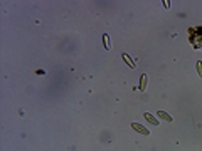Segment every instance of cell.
<instances>
[{"instance_id":"obj_6","label":"cell","mask_w":202,"mask_h":151,"mask_svg":"<svg viewBox=\"0 0 202 151\" xmlns=\"http://www.w3.org/2000/svg\"><path fill=\"white\" fill-rule=\"evenodd\" d=\"M110 37H108V34H104L103 35V44H104V49H110V47H111V44H110Z\"/></svg>"},{"instance_id":"obj_1","label":"cell","mask_w":202,"mask_h":151,"mask_svg":"<svg viewBox=\"0 0 202 151\" xmlns=\"http://www.w3.org/2000/svg\"><path fill=\"white\" fill-rule=\"evenodd\" d=\"M131 128H133L137 133H140V134H145V136H148L150 134V131L146 129L145 126H142V124H138V123H131Z\"/></svg>"},{"instance_id":"obj_5","label":"cell","mask_w":202,"mask_h":151,"mask_svg":"<svg viewBox=\"0 0 202 151\" xmlns=\"http://www.w3.org/2000/svg\"><path fill=\"white\" fill-rule=\"evenodd\" d=\"M143 117H145V119H146L148 123H150V124H153V126H158V121H157V119H155V117L152 116L150 113H145V114H143Z\"/></svg>"},{"instance_id":"obj_7","label":"cell","mask_w":202,"mask_h":151,"mask_svg":"<svg viewBox=\"0 0 202 151\" xmlns=\"http://www.w3.org/2000/svg\"><path fill=\"white\" fill-rule=\"evenodd\" d=\"M197 74L202 77V62H200V61L197 62Z\"/></svg>"},{"instance_id":"obj_3","label":"cell","mask_w":202,"mask_h":151,"mask_svg":"<svg viewBox=\"0 0 202 151\" xmlns=\"http://www.w3.org/2000/svg\"><path fill=\"white\" fill-rule=\"evenodd\" d=\"M146 82H148V76L143 74L142 77H140V91H142V92L146 89Z\"/></svg>"},{"instance_id":"obj_4","label":"cell","mask_w":202,"mask_h":151,"mask_svg":"<svg viewBox=\"0 0 202 151\" xmlns=\"http://www.w3.org/2000/svg\"><path fill=\"white\" fill-rule=\"evenodd\" d=\"M121 57H123V61H125V62L128 64L130 67H131V69H135V66H137V64H135L133 61H131V57H130L128 54H125V52H123V54H121Z\"/></svg>"},{"instance_id":"obj_2","label":"cell","mask_w":202,"mask_h":151,"mask_svg":"<svg viewBox=\"0 0 202 151\" xmlns=\"http://www.w3.org/2000/svg\"><path fill=\"white\" fill-rule=\"evenodd\" d=\"M157 116H158L162 121H167V123H172V119H173V117L170 116L167 111H157Z\"/></svg>"}]
</instances>
